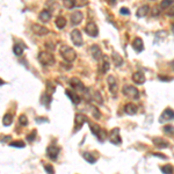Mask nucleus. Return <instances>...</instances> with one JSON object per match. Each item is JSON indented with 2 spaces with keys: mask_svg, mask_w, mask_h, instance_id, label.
<instances>
[{
  "mask_svg": "<svg viewBox=\"0 0 174 174\" xmlns=\"http://www.w3.org/2000/svg\"><path fill=\"white\" fill-rule=\"evenodd\" d=\"M153 144L156 145V146H158V147H167V146H168V143L165 142V141H164L163 138H160V137L153 138Z\"/></svg>",
  "mask_w": 174,
  "mask_h": 174,
  "instance_id": "nucleus-24",
  "label": "nucleus"
},
{
  "mask_svg": "<svg viewBox=\"0 0 174 174\" xmlns=\"http://www.w3.org/2000/svg\"><path fill=\"white\" fill-rule=\"evenodd\" d=\"M65 93H66V95L71 99V101H72L73 105L78 106V105L80 103V101H81V96H80V94H77L76 92H72V91H70V89H66Z\"/></svg>",
  "mask_w": 174,
  "mask_h": 174,
  "instance_id": "nucleus-12",
  "label": "nucleus"
},
{
  "mask_svg": "<svg viewBox=\"0 0 174 174\" xmlns=\"http://www.w3.org/2000/svg\"><path fill=\"white\" fill-rule=\"evenodd\" d=\"M19 122H20V124H21V125L26 127V125L28 124V118H27V116H26V115H21L20 117H19Z\"/></svg>",
  "mask_w": 174,
  "mask_h": 174,
  "instance_id": "nucleus-36",
  "label": "nucleus"
},
{
  "mask_svg": "<svg viewBox=\"0 0 174 174\" xmlns=\"http://www.w3.org/2000/svg\"><path fill=\"white\" fill-rule=\"evenodd\" d=\"M31 30L34 34L36 35H40V36H43V35H47L49 33V30L45 28L44 26H41V25H33L31 26Z\"/></svg>",
  "mask_w": 174,
  "mask_h": 174,
  "instance_id": "nucleus-15",
  "label": "nucleus"
},
{
  "mask_svg": "<svg viewBox=\"0 0 174 174\" xmlns=\"http://www.w3.org/2000/svg\"><path fill=\"white\" fill-rule=\"evenodd\" d=\"M170 120H174V110H172L171 108H167V109H165L163 112L159 121L163 123L164 121H170Z\"/></svg>",
  "mask_w": 174,
  "mask_h": 174,
  "instance_id": "nucleus-16",
  "label": "nucleus"
},
{
  "mask_svg": "<svg viewBox=\"0 0 174 174\" xmlns=\"http://www.w3.org/2000/svg\"><path fill=\"white\" fill-rule=\"evenodd\" d=\"M132 48L136 52H142L144 50V43H143V40L141 37H136L132 42Z\"/></svg>",
  "mask_w": 174,
  "mask_h": 174,
  "instance_id": "nucleus-17",
  "label": "nucleus"
},
{
  "mask_svg": "<svg viewBox=\"0 0 174 174\" xmlns=\"http://www.w3.org/2000/svg\"><path fill=\"white\" fill-rule=\"evenodd\" d=\"M112 59H113L114 65H115L116 67L122 66V64H123V58L121 57L117 52H113V55H112Z\"/></svg>",
  "mask_w": 174,
  "mask_h": 174,
  "instance_id": "nucleus-23",
  "label": "nucleus"
},
{
  "mask_svg": "<svg viewBox=\"0 0 174 174\" xmlns=\"http://www.w3.org/2000/svg\"><path fill=\"white\" fill-rule=\"evenodd\" d=\"M55 25L58 29H63L66 26V20L64 16H58L57 19L55 20Z\"/></svg>",
  "mask_w": 174,
  "mask_h": 174,
  "instance_id": "nucleus-25",
  "label": "nucleus"
},
{
  "mask_svg": "<svg viewBox=\"0 0 174 174\" xmlns=\"http://www.w3.org/2000/svg\"><path fill=\"white\" fill-rule=\"evenodd\" d=\"M120 13L123 14V15H129V14H130V11H129L128 8H125V7H122V8L120 9Z\"/></svg>",
  "mask_w": 174,
  "mask_h": 174,
  "instance_id": "nucleus-41",
  "label": "nucleus"
},
{
  "mask_svg": "<svg viewBox=\"0 0 174 174\" xmlns=\"http://www.w3.org/2000/svg\"><path fill=\"white\" fill-rule=\"evenodd\" d=\"M132 80L135 84L137 85H142L145 83V76L142 73V72H135L132 74Z\"/></svg>",
  "mask_w": 174,
  "mask_h": 174,
  "instance_id": "nucleus-18",
  "label": "nucleus"
},
{
  "mask_svg": "<svg viewBox=\"0 0 174 174\" xmlns=\"http://www.w3.org/2000/svg\"><path fill=\"white\" fill-rule=\"evenodd\" d=\"M93 100H95L98 103H100V105H102L103 103V99H102V96H101V94H100V92H94V94H93Z\"/></svg>",
  "mask_w": 174,
  "mask_h": 174,
  "instance_id": "nucleus-30",
  "label": "nucleus"
},
{
  "mask_svg": "<svg viewBox=\"0 0 174 174\" xmlns=\"http://www.w3.org/2000/svg\"><path fill=\"white\" fill-rule=\"evenodd\" d=\"M35 138H36V130H33V131H31V134L27 136V141L31 143V142H34V141H35Z\"/></svg>",
  "mask_w": 174,
  "mask_h": 174,
  "instance_id": "nucleus-39",
  "label": "nucleus"
},
{
  "mask_svg": "<svg viewBox=\"0 0 174 174\" xmlns=\"http://www.w3.org/2000/svg\"><path fill=\"white\" fill-rule=\"evenodd\" d=\"M164 132L167 135H174V127L173 125H165L164 127Z\"/></svg>",
  "mask_w": 174,
  "mask_h": 174,
  "instance_id": "nucleus-33",
  "label": "nucleus"
},
{
  "mask_svg": "<svg viewBox=\"0 0 174 174\" xmlns=\"http://www.w3.org/2000/svg\"><path fill=\"white\" fill-rule=\"evenodd\" d=\"M38 19H40L42 22H48V21L51 19V13H50L48 9H44V11H42V12L40 13Z\"/></svg>",
  "mask_w": 174,
  "mask_h": 174,
  "instance_id": "nucleus-21",
  "label": "nucleus"
},
{
  "mask_svg": "<svg viewBox=\"0 0 174 174\" xmlns=\"http://www.w3.org/2000/svg\"><path fill=\"white\" fill-rule=\"evenodd\" d=\"M91 109H92V115L94 116V118L95 120H99L100 117H101V115H100V113H99V109L96 108V107H94V106H91Z\"/></svg>",
  "mask_w": 174,
  "mask_h": 174,
  "instance_id": "nucleus-34",
  "label": "nucleus"
},
{
  "mask_svg": "<svg viewBox=\"0 0 174 174\" xmlns=\"http://www.w3.org/2000/svg\"><path fill=\"white\" fill-rule=\"evenodd\" d=\"M122 92L125 96L130 98V99H134V100H138L139 99V91L136 88L135 86H131V85H124L122 88Z\"/></svg>",
  "mask_w": 174,
  "mask_h": 174,
  "instance_id": "nucleus-3",
  "label": "nucleus"
},
{
  "mask_svg": "<svg viewBox=\"0 0 174 174\" xmlns=\"http://www.w3.org/2000/svg\"><path fill=\"white\" fill-rule=\"evenodd\" d=\"M88 124H89V128H91L92 134L95 135V136L99 138V141L103 142V141L106 139V137H107L106 131L102 130V129L100 128V125H98V124H94V123H91V122H88Z\"/></svg>",
  "mask_w": 174,
  "mask_h": 174,
  "instance_id": "nucleus-4",
  "label": "nucleus"
},
{
  "mask_svg": "<svg viewBox=\"0 0 174 174\" xmlns=\"http://www.w3.org/2000/svg\"><path fill=\"white\" fill-rule=\"evenodd\" d=\"M173 4H174L173 0H164V1H161L160 7H161V8H167L168 6H172Z\"/></svg>",
  "mask_w": 174,
  "mask_h": 174,
  "instance_id": "nucleus-35",
  "label": "nucleus"
},
{
  "mask_svg": "<svg viewBox=\"0 0 174 174\" xmlns=\"http://www.w3.org/2000/svg\"><path fill=\"white\" fill-rule=\"evenodd\" d=\"M85 122H87V118L84 114H80V113L76 114V117H74V124H76V127H74V132H77V131L84 125Z\"/></svg>",
  "mask_w": 174,
  "mask_h": 174,
  "instance_id": "nucleus-8",
  "label": "nucleus"
},
{
  "mask_svg": "<svg viewBox=\"0 0 174 174\" xmlns=\"http://www.w3.org/2000/svg\"><path fill=\"white\" fill-rule=\"evenodd\" d=\"M109 139H110V142L113 143V144H121L122 143V141H121V137H120V130L115 128V129H113L112 131H110V134H109Z\"/></svg>",
  "mask_w": 174,
  "mask_h": 174,
  "instance_id": "nucleus-13",
  "label": "nucleus"
},
{
  "mask_svg": "<svg viewBox=\"0 0 174 174\" xmlns=\"http://www.w3.org/2000/svg\"><path fill=\"white\" fill-rule=\"evenodd\" d=\"M109 67H110L109 58L107 57V56H103V57H102V65H101V72H102V73H106V72H108Z\"/></svg>",
  "mask_w": 174,
  "mask_h": 174,
  "instance_id": "nucleus-22",
  "label": "nucleus"
},
{
  "mask_svg": "<svg viewBox=\"0 0 174 174\" xmlns=\"http://www.w3.org/2000/svg\"><path fill=\"white\" fill-rule=\"evenodd\" d=\"M166 14H167L168 16H174V6H172V7L170 8V11L166 12Z\"/></svg>",
  "mask_w": 174,
  "mask_h": 174,
  "instance_id": "nucleus-42",
  "label": "nucleus"
},
{
  "mask_svg": "<svg viewBox=\"0 0 174 174\" xmlns=\"http://www.w3.org/2000/svg\"><path fill=\"white\" fill-rule=\"evenodd\" d=\"M85 31L87 33V35L92 36V37H95L98 36L99 34V29H98V26L94 23V22H88L85 27Z\"/></svg>",
  "mask_w": 174,
  "mask_h": 174,
  "instance_id": "nucleus-10",
  "label": "nucleus"
},
{
  "mask_svg": "<svg viewBox=\"0 0 174 174\" xmlns=\"http://www.w3.org/2000/svg\"><path fill=\"white\" fill-rule=\"evenodd\" d=\"M44 171L48 174H55V170L51 165H44Z\"/></svg>",
  "mask_w": 174,
  "mask_h": 174,
  "instance_id": "nucleus-40",
  "label": "nucleus"
},
{
  "mask_svg": "<svg viewBox=\"0 0 174 174\" xmlns=\"http://www.w3.org/2000/svg\"><path fill=\"white\" fill-rule=\"evenodd\" d=\"M83 18H84V14L80 11H74L71 14V25L72 26H78L83 21Z\"/></svg>",
  "mask_w": 174,
  "mask_h": 174,
  "instance_id": "nucleus-9",
  "label": "nucleus"
},
{
  "mask_svg": "<svg viewBox=\"0 0 174 174\" xmlns=\"http://www.w3.org/2000/svg\"><path fill=\"white\" fill-rule=\"evenodd\" d=\"M7 139H11V137H9V136H8V137H4V138H2V142H6Z\"/></svg>",
  "mask_w": 174,
  "mask_h": 174,
  "instance_id": "nucleus-44",
  "label": "nucleus"
},
{
  "mask_svg": "<svg viewBox=\"0 0 174 174\" xmlns=\"http://www.w3.org/2000/svg\"><path fill=\"white\" fill-rule=\"evenodd\" d=\"M172 31L174 33V25H172Z\"/></svg>",
  "mask_w": 174,
  "mask_h": 174,
  "instance_id": "nucleus-46",
  "label": "nucleus"
},
{
  "mask_svg": "<svg viewBox=\"0 0 174 174\" xmlns=\"http://www.w3.org/2000/svg\"><path fill=\"white\" fill-rule=\"evenodd\" d=\"M54 92H55V86H54V85H51V83H50V81H48V85H47V94L51 95Z\"/></svg>",
  "mask_w": 174,
  "mask_h": 174,
  "instance_id": "nucleus-37",
  "label": "nucleus"
},
{
  "mask_svg": "<svg viewBox=\"0 0 174 174\" xmlns=\"http://www.w3.org/2000/svg\"><path fill=\"white\" fill-rule=\"evenodd\" d=\"M74 4H76V1H71V0H65V1H63L64 7H66V8H69V9L74 8V7H76Z\"/></svg>",
  "mask_w": 174,
  "mask_h": 174,
  "instance_id": "nucleus-32",
  "label": "nucleus"
},
{
  "mask_svg": "<svg viewBox=\"0 0 174 174\" xmlns=\"http://www.w3.org/2000/svg\"><path fill=\"white\" fill-rule=\"evenodd\" d=\"M71 40H72V42H73V44L76 47L83 45V35H81V31L79 29L72 30V33H71Z\"/></svg>",
  "mask_w": 174,
  "mask_h": 174,
  "instance_id": "nucleus-5",
  "label": "nucleus"
},
{
  "mask_svg": "<svg viewBox=\"0 0 174 174\" xmlns=\"http://www.w3.org/2000/svg\"><path fill=\"white\" fill-rule=\"evenodd\" d=\"M4 84H5V81H4V80H2V79H0V86H2V85H4Z\"/></svg>",
  "mask_w": 174,
  "mask_h": 174,
  "instance_id": "nucleus-45",
  "label": "nucleus"
},
{
  "mask_svg": "<svg viewBox=\"0 0 174 174\" xmlns=\"http://www.w3.org/2000/svg\"><path fill=\"white\" fill-rule=\"evenodd\" d=\"M13 51H14V54H15L16 56H21L22 52H23V48H22L21 45H19V44H15L14 48H13Z\"/></svg>",
  "mask_w": 174,
  "mask_h": 174,
  "instance_id": "nucleus-31",
  "label": "nucleus"
},
{
  "mask_svg": "<svg viewBox=\"0 0 174 174\" xmlns=\"http://www.w3.org/2000/svg\"><path fill=\"white\" fill-rule=\"evenodd\" d=\"M91 55H92V57L94 58L95 60H100V59H102V57H103L100 47L96 45V44H94V45L91 47Z\"/></svg>",
  "mask_w": 174,
  "mask_h": 174,
  "instance_id": "nucleus-14",
  "label": "nucleus"
},
{
  "mask_svg": "<svg viewBox=\"0 0 174 174\" xmlns=\"http://www.w3.org/2000/svg\"><path fill=\"white\" fill-rule=\"evenodd\" d=\"M124 112H125L128 115H135V114H137L138 109H137V106H136V105H134V103H128V105H125V107H124Z\"/></svg>",
  "mask_w": 174,
  "mask_h": 174,
  "instance_id": "nucleus-19",
  "label": "nucleus"
},
{
  "mask_svg": "<svg viewBox=\"0 0 174 174\" xmlns=\"http://www.w3.org/2000/svg\"><path fill=\"white\" fill-rule=\"evenodd\" d=\"M149 9H150L149 5H143V6H141V7L137 9V12H136V16H137V18H144V16H146V14L149 13Z\"/></svg>",
  "mask_w": 174,
  "mask_h": 174,
  "instance_id": "nucleus-20",
  "label": "nucleus"
},
{
  "mask_svg": "<svg viewBox=\"0 0 174 174\" xmlns=\"http://www.w3.org/2000/svg\"><path fill=\"white\" fill-rule=\"evenodd\" d=\"M38 60L42 65L44 66H52L55 64V58L54 56L48 52V51H42L38 54Z\"/></svg>",
  "mask_w": 174,
  "mask_h": 174,
  "instance_id": "nucleus-2",
  "label": "nucleus"
},
{
  "mask_svg": "<svg viewBox=\"0 0 174 174\" xmlns=\"http://www.w3.org/2000/svg\"><path fill=\"white\" fill-rule=\"evenodd\" d=\"M152 156H154V157H159V158H161V159H166V158H167L166 156L160 154V153H152Z\"/></svg>",
  "mask_w": 174,
  "mask_h": 174,
  "instance_id": "nucleus-43",
  "label": "nucleus"
},
{
  "mask_svg": "<svg viewBox=\"0 0 174 174\" xmlns=\"http://www.w3.org/2000/svg\"><path fill=\"white\" fill-rule=\"evenodd\" d=\"M173 166L172 165H165L161 167V172L164 174H173Z\"/></svg>",
  "mask_w": 174,
  "mask_h": 174,
  "instance_id": "nucleus-29",
  "label": "nucleus"
},
{
  "mask_svg": "<svg viewBox=\"0 0 174 174\" xmlns=\"http://www.w3.org/2000/svg\"><path fill=\"white\" fill-rule=\"evenodd\" d=\"M107 83H108V88H109V92L113 94V96L115 98L116 94H117V91H118V84H117V80L114 76H109L108 79H107Z\"/></svg>",
  "mask_w": 174,
  "mask_h": 174,
  "instance_id": "nucleus-6",
  "label": "nucleus"
},
{
  "mask_svg": "<svg viewBox=\"0 0 174 174\" xmlns=\"http://www.w3.org/2000/svg\"><path fill=\"white\" fill-rule=\"evenodd\" d=\"M12 122H13V116L11 115V114H6V115L4 116V118H2V124H4L5 127L11 125Z\"/></svg>",
  "mask_w": 174,
  "mask_h": 174,
  "instance_id": "nucleus-27",
  "label": "nucleus"
},
{
  "mask_svg": "<svg viewBox=\"0 0 174 174\" xmlns=\"http://www.w3.org/2000/svg\"><path fill=\"white\" fill-rule=\"evenodd\" d=\"M70 84H71V86H72V88H73L74 91H77V92L80 93L81 95L85 93L86 87L84 86V84H83L78 78H72L71 81H70Z\"/></svg>",
  "mask_w": 174,
  "mask_h": 174,
  "instance_id": "nucleus-7",
  "label": "nucleus"
},
{
  "mask_svg": "<svg viewBox=\"0 0 174 174\" xmlns=\"http://www.w3.org/2000/svg\"><path fill=\"white\" fill-rule=\"evenodd\" d=\"M60 55H62L63 59H64L65 62H67V63L73 62V60L76 59V57H77L76 51H74L72 48L67 47V45H64V47L60 48Z\"/></svg>",
  "mask_w": 174,
  "mask_h": 174,
  "instance_id": "nucleus-1",
  "label": "nucleus"
},
{
  "mask_svg": "<svg viewBox=\"0 0 174 174\" xmlns=\"http://www.w3.org/2000/svg\"><path fill=\"white\" fill-rule=\"evenodd\" d=\"M41 101H42V105H45L47 107H49V105L51 103V95H49V94L45 93L44 95H42Z\"/></svg>",
  "mask_w": 174,
  "mask_h": 174,
  "instance_id": "nucleus-28",
  "label": "nucleus"
},
{
  "mask_svg": "<svg viewBox=\"0 0 174 174\" xmlns=\"http://www.w3.org/2000/svg\"><path fill=\"white\" fill-rule=\"evenodd\" d=\"M59 147L56 146V145H50L48 149H47V154H48V157L51 159V160H56L58 157V154H59Z\"/></svg>",
  "mask_w": 174,
  "mask_h": 174,
  "instance_id": "nucleus-11",
  "label": "nucleus"
},
{
  "mask_svg": "<svg viewBox=\"0 0 174 174\" xmlns=\"http://www.w3.org/2000/svg\"><path fill=\"white\" fill-rule=\"evenodd\" d=\"M25 143L23 142H21V141H16V142H12L11 143V146H13V147H20V149H22V147H25Z\"/></svg>",
  "mask_w": 174,
  "mask_h": 174,
  "instance_id": "nucleus-38",
  "label": "nucleus"
},
{
  "mask_svg": "<svg viewBox=\"0 0 174 174\" xmlns=\"http://www.w3.org/2000/svg\"><path fill=\"white\" fill-rule=\"evenodd\" d=\"M83 157H84V159L86 160L87 163H89V164H95V163H96L95 157L92 156L89 152H84V153H83Z\"/></svg>",
  "mask_w": 174,
  "mask_h": 174,
  "instance_id": "nucleus-26",
  "label": "nucleus"
}]
</instances>
